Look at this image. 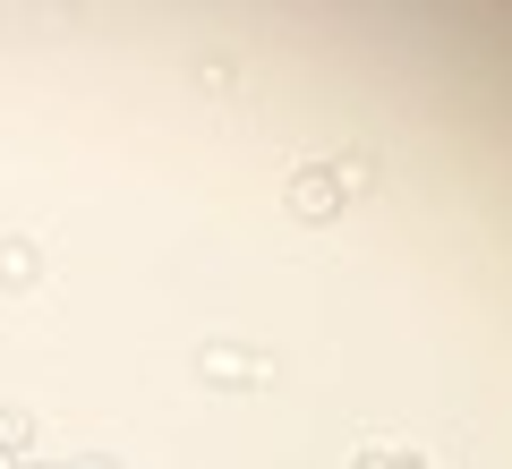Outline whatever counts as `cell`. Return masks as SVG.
I'll return each mask as SVG.
<instances>
[{
  "mask_svg": "<svg viewBox=\"0 0 512 469\" xmlns=\"http://www.w3.org/2000/svg\"><path fill=\"white\" fill-rule=\"evenodd\" d=\"M197 376L205 384H231V393H256V384H274V359H256V350H239V342H205Z\"/></svg>",
  "mask_w": 512,
  "mask_h": 469,
  "instance_id": "1",
  "label": "cell"
},
{
  "mask_svg": "<svg viewBox=\"0 0 512 469\" xmlns=\"http://www.w3.org/2000/svg\"><path fill=\"white\" fill-rule=\"evenodd\" d=\"M342 205H350V188H342V171H333V163H316V171H299V180H291V214L299 222H333Z\"/></svg>",
  "mask_w": 512,
  "mask_h": 469,
  "instance_id": "2",
  "label": "cell"
},
{
  "mask_svg": "<svg viewBox=\"0 0 512 469\" xmlns=\"http://www.w3.org/2000/svg\"><path fill=\"white\" fill-rule=\"evenodd\" d=\"M0 282H35V248H26V239L0 248Z\"/></svg>",
  "mask_w": 512,
  "mask_h": 469,
  "instance_id": "3",
  "label": "cell"
},
{
  "mask_svg": "<svg viewBox=\"0 0 512 469\" xmlns=\"http://www.w3.org/2000/svg\"><path fill=\"white\" fill-rule=\"evenodd\" d=\"M359 469H427L419 452H359Z\"/></svg>",
  "mask_w": 512,
  "mask_h": 469,
  "instance_id": "4",
  "label": "cell"
}]
</instances>
